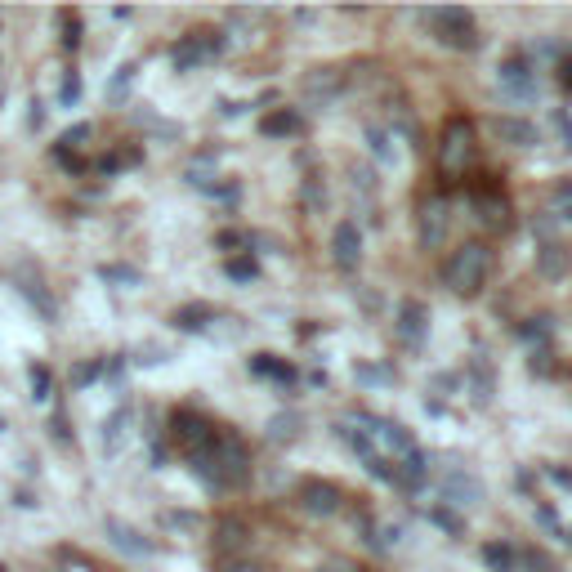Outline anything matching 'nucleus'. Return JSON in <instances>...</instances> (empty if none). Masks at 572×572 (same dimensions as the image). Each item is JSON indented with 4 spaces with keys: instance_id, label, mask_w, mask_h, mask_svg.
I'll return each mask as SVG.
<instances>
[{
    "instance_id": "obj_30",
    "label": "nucleus",
    "mask_w": 572,
    "mask_h": 572,
    "mask_svg": "<svg viewBox=\"0 0 572 572\" xmlns=\"http://www.w3.org/2000/svg\"><path fill=\"white\" fill-rule=\"evenodd\" d=\"M367 143H371V152H376L380 161H394V148H389V135H385V130L371 126V130H367Z\"/></svg>"
},
{
    "instance_id": "obj_16",
    "label": "nucleus",
    "mask_w": 572,
    "mask_h": 572,
    "mask_svg": "<svg viewBox=\"0 0 572 572\" xmlns=\"http://www.w3.org/2000/svg\"><path fill=\"white\" fill-rule=\"evenodd\" d=\"M170 425H175L179 443H188V447H193V452H197V447H202V443H206V438H211V434H215V429H211V425H206V421H202V416H193V412H175V416H170Z\"/></svg>"
},
{
    "instance_id": "obj_1",
    "label": "nucleus",
    "mask_w": 572,
    "mask_h": 572,
    "mask_svg": "<svg viewBox=\"0 0 572 572\" xmlns=\"http://www.w3.org/2000/svg\"><path fill=\"white\" fill-rule=\"evenodd\" d=\"M193 474H202L211 488H242V483L251 479V456H246L242 438L211 434L193 452Z\"/></svg>"
},
{
    "instance_id": "obj_40",
    "label": "nucleus",
    "mask_w": 572,
    "mask_h": 572,
    "mask_svg": "<svg viewBox=\"0 0 572 572\" xmlns=\"http://www.w3.org/2000/svg\"><path fill=\"white\" fill-rule=\"evenodd\" d=\"M0 99H5V94H0Z\"/></svg>"
},
{
    "instance_id": "obj_27",
    "label": "nucleus",
    "mask_w": 572,
    "mask_h": 572,
    "mask_svg": "<svg viewBox=\"0 0 572 572\" xmlns=\"http://www.w3.org/2000/svg\"><path fill=\"white\" fill-rule=\"evenodd\" d=\"M63 50H76V41H81V18L72 14V9H63Z\"/></svg>"
},
{
    "instance_id": "obj_24",
    "label": "nucleus",
    "mask_w": 572,
    "mask_h": 572,
    "mask_svg": "<svg viewBox=\"0 0 572 572\" xmlns=\"http://www.w3.org/2000/svg\"><path fill=\"white\" fill-rule=\"evenodd\" d=\"M514 564H519V568H528V572H559L555 568V559H546V555H541V550H514Z\"/></svg>"
},
{
    "instance_id": "obj_34",
    "label": "nucleus",
    "mask_w": 572,
    "mask_h": 572,
    "mask_svg": "<svg viewBox=\"0 0 572 572\" xmlns=\"http://www.w3.org/2000/svg\"><path fill=\"white\" fill-rule=\"evenodd\" d=\"M85 139H90V126H72L68 135H63L59 143H54V148H63V152H68V148H76V143H85Z\"/></svg>"
},
{
    "instance_id": "obj_39",
    "label": "nucleus",
    "mask_w": 572,
    "mask_h": 572,
    "mask_svg": "<svg viewBox=\"0 0 572 572\" xmlns=\"http://www.w3.org/2000/svg\"><path fill=\"white\" fill-rule=\"evenodd\" d=\"M564 85H568V90H572V63H568V68H564Z\"/></svg>"
},
{
    "instance_id": "obj_17",
    "label": "nucleus",
    "mask_w": 572,
    "mask_h": 572,
    "mask_svg": "<svg viewBox=\"0 0 572 572\" xmlns=\"http://www.w3.org/2000/svg\"><path fill=\"white\" fill-rule=\"evenodd\" d=\"M108 537L117 541L121 550H130V555H139V559H143V555H152V541H143L139 532H135V528H126V523H121V519H108Z\"/></svg>"
},
{
    "instance_id": "obj_23",
    "label": "nucleus",
    "mask_w": 572,
    "mask_h": 572,
    "mask_svg": "<svg viewBox=\"0 0 572 572\" xmlns=\"http://www.w3.org/2000/svg\"><path fill=\"white\" fill-rule=\"evenodd\" d=\"M425 470H429V461H425L421 447H416V452H407V456H403V474H398V479L412 483V488H416V483L425 479Z\"/></svg>"
},
{
    "instance_id": "obj_32",
    "label": "nucleus",
    "mask_w": 572,
    "mask_h": 572,
    "mask_svg": "<svg viewBox=\"0 0 572 572\" xmlns=\"http://www.w3.org/2000/svg\"><path fill=\"white\" fill-rule=\"evenodd\" d=\"M32 398H41V403L50 398V371L45 367H32Z\"/></svg>"
},
{
    "instance_id": "obj_15",
    "label": "nucleus",
    "mask_w": 572,
    "mask_h": 572,
    "mask_svg": "<svg viewBox=\"0 0 572 572\" xmlns=\"http://www.w3.org/2000/svg\"><path fill=\"white\" fill-rule=\"evenodd\" d=\"M537 269H541V278H568V269H572L568 246L541 242V246H537Z\"/></svg>"
},
{
    "instance_id": "obj_22",
    "label": "nucleus",
    "mask_w": 572,
    "mask_h": 572,
    "mask_svg": "<svg viewBox=\"0 0 572 572\" xmlns=\"http://www.w3.org/2000/svg\"><path fill=\"white\" fill-rule=\"evenodd\" d=\"M300 130V112H273V117H264V135L269 139H278V135H295Z\"/></svg>"
},
{
    "instance_id": "obj_19",
    "label": "nucleus",
    "mask_w": 572,
    "mask_h": 572,
    "mask_svg": "<svg viewBox=\"0 0 572 572\" xmlns=\"http://www.w3.org/2000/svg\"><path fill=\"white\" fill-rule=\"evenodd\" d=\"M251 371H255V376H273V380H282V385H291V380H295V371L286 367V362H278L273 354H255V358H251Z\"/></svg>"
},
{
    "instance_id": "obj_20",
    "label": "nucleus",
    "mask_w": 572,
    "mask_h": 572,
    "mask_svg": "<svg viewBox=\"0 0 572 572\" xmlns=\"http://www.w3.org/2000/svg\"><path fill=\"white\" fill-rule=\"evenodd\" d=\"M300 412H278V416H273V421H269V438H273V443H291V438L295 434H300Z\"/></svg>"
},
{
    "instance_id": "obj_14",
    "label": "nucleus",
    "mask_w": 572,
    "mask_h": 572,
    "mask_svg": "<svg viewBox=\"0 0 572 572\" xmlns=\"http://www.w3.org/2000/svg\"><path fill=\"white\" fill-rule=\"evenodd\" d=\"M398 336L407 340V345H425L429 336V309L421 300H407L403 309H398Z\"/></svg>"
},
{
    "instance_id": "obj_41",
    "label": "nucleus",
    "mask_w": 572,
    "mask_h": 572,
    "mask_svg": "<svg viewBox=\"0 0 572 572\" xmlns=\"http://www.w3.org/2000/svg\"><path fill=\"white\" fill-rule=\"evenodd\" d=\"M0 572H5V568H0Z\"/></svg>"
},
{
    "instance_id": "obj_29",
    "label": "nucleus",
    "mask_w": 572,
    "mask_h": 572,
    "mask_svg": "<svg viewBox=\"0 0 572 572\" xmlns=\"http://www.w3.org/2000/svg\"><path fill=\"white\" fill-rule=\"evenodd\" d=\"M434 523H438V528H443V532H452V537H461V532H465L461 514H452V510H447V505H438V510H434Z\"/></svg>"
},
{
    "instance_id": "obj_11",
    "label": "nucleus",
    "mask_w": 572,
    "mask_h": 572,
    "mask_svg": "<svg viewBox=\"0 0 572 572\" xmlns=\"http://www.w3.org/2000/svg\"><path fill=\"white\" fill-rule=\"evenodd\" d=\"M488 130L505 143V148H537V139H541V130L532 126L528 117H492Z\"/></svg>"
},
{
    "instance_id": "obj_9",
    "label": "nucleus",
    "mask_w": 572,
    "mask_h": 572,
    "mask_svg": "<svg viewBox=\"0 0 572 572\" xmlns=\"http://www.w3.org/2000/svg\"><path fill=\"white\" fill-rule=\"evenodd\" d=\"M295 497H300L304 514H318V519H331V514H340V505H345V492L327 479H304Z\"/></svg>"
},
{
    "instance_id": "obj_18",
    "label": "nucleus",
    "mask_w": 572,
    "mask_h": 572,
    "mask_svg": "<svg viewBox=\"0 0 572 572\" xmlns=\"http://www.w3.org/2000/svg\"><path fill=\"white\" fill-rule=\"evenodd\" d=\"M130 421H135L130 407H121V412L108 416V425H103V447H108V452H121V434H130Z\"/></svg>"
},
{
    "instance_id": "obj_36",
    "label": "nucleus",
    "mask_w": 572,
    "mask_h": 572,
    "mask_svg": "<svg viewBox=\"0 0 572 572\" xmlns=\"http://www.w3.org/2000/svg\"><path fill=\"white\" fill-rule=\"evenodd\" d=\"M219 572H264L260 564H251V559H233V564H224Z\"/></svg>"
},
{
    "instance_id": "obj_25",
    "label": "nucleus",
    "mask_w": 572,
    "mask_h": 572,
    "mask_svg": "<svg viewBox=\"0 0 572 572\" xmlns=\"http://www.w3.org/2000/svg\"><path fill=\"white\" fill-rule=\"evenodd\" d=\"M550 211L564 219V224H572V184H555V193H550Z\"/></svg>"
},
{
    "instance_id": "obj_4",
    "label": "nucleus",
    "mask_w": 572,
    "mask_h": 572,
    "mask_svg": "<svg viewBox=\"0 0 572 572\" xmlns=\"http://www.w3.org/2000/svg\"><path fill=\"white\" fill-rule=\"evenodd\" d=\"M429 23H434V32H438V41L443 45H452V50H474L479 45V32H474V18H470V9H461V5H447V9H434V14H425Z\"/></svg>"
},
{
    "instance_id": "obj_38",
    "label": "nucleus",
    "mask_w": 572,
    "mask_h": 572,
    "mask_svg": "<svg viewBox=\"0 0 572 572\" xmlns=\"http://www.w3.org/2000/svg\"><path fill=\"white\" fill-rule=\"evenodd\" d=\"M63 103H76V76H68V81H63Z\"/></svg>"
},
{
    "instance_id": "obj_5",
    "label": "nucleus",
    "mask_w": 572,
    "mask_h": 572,
    "mask_svg": "<svg viewBox=\"0 0 572 572\" xmlns=\"http://www.w3.org/2000/svg\"><path fill=\"white\" fill-rule=\"evenodd\" d=\"M497 85H501L505 103H514V108H528L537 99V72H532L528 59H505L497 72Z\"/></svg>"
},
{
    "instance_id": "obj_37",
    "label": "nucleus",
    "mask_w": 572,
    "mask_h": 572,
    "mask_svg": "<svg viewBox=\"0 0 572 572\" xmlns=\"http://www.w3.org/2000/svg\"><path fill=\"white\" fill-rule=\"evenodd\" d=\"M94 376H99V362H90V367H76V385H85V380H94Z\"/></svg>"
},
{
    "instance_id": "obj_12",
    "label": "nucleus",
    "mask_w": 572,
    "mask_h": 572,
    "mask_svg": "<svg viewBox=\"0 0 572 572\" xmlns=\"http://www.w3.org/2000/svg\"><path fill=\"white\" fill-rule=\"evenodd\" d=\"M340 90H345V72L336 68H318L304 76V103H313V108H327Z\"/></svg>"
},
{
    "instance_id": "obj_10",
    "label": "nucleus",
    "mask_w": 572,
    "mask_h": 572,
    "mask_svg": "<svg viewBox=\"0 0 572 572\" xmlns=\"http://www.w3.org/2000/svg\"><path fill=\"white\" fill-rule=\"evenodd\" d=\"M331 260H336L345 273H354L362 264V233H358L354 219H340L336 224V233H331Z\"/></svg>"
},
{
    "instance_id": "obj_21",
    "label": "nucleus",
    "mask_w": 572,
    "mask_h": 572,
    "mask_svg": "<svg viewBox=\"0 0 572 572\" xmlns=\"http://www.w3.org/2000/svg\"><path fill=\"white\" fill-rule=\"evenodd\" d=\"M483 564H488L492 572H514V568H519V564H514V550L501 546V541H488V546H483Z\"/></svg>"
},
{
    "instance_id": "obj_35",
    "label": "nucleus",
    "mask_w": 572,
    "mask_h": 572,
    "mask_svg": "<svg viewBox=\"0 0 572 572\" xmlns=\"http://www.w3.org/2000/svg\"><path fill=\"white\" fill-rule=\"evenodd\" d=\"M555 126L564 130V148L572 152V117H568V112H555Z\"/></svg>"
},
{
    "instance_id": "obj_3",
    "label": "nucleus",
    "mask_w": 572,
    "mask_h": 572,
    "mask_svg": "<svg viewBox=\"0 0 572 572\" xmlns=\"http://www.w3.org/2000/svg\"><path fill=\"white\" fill-rule=\"evenodd\" d=\"M474 152H479V126L470 117H452L443 126V139H438V166H443V175H465L474 166Z\"/></svg>"
},
{
    "instance_id": "obj_6",
    "label": "nucleus",
    "mask_w": 572,
    "mask_h": 572,
    "mask_svg": "<svg viewBox=\"0 0 572 572\" xmlns=\"http://www.w3.org/2000/svg\"><path fill=\"white\" fill-rule=\"evenodd\" d=\"M367 438H371V447H376V456H385V461H403L407 452H416L412 434H407L398 421H385V416H371Z\"/></svg>"
},
{
    "instance_id": "obj_28",
    "label": "nucleus",
    "mask_w": 572,
    "mask_h": 572,
    "mask_svg": "<svg viewBox=\"0 0 572 572\" xmlns=\"http://www.w3.org/2000/svg\"><path fill=\"white\" fill-rule=\"evenodd\" d=\"M135 63H126V68H117V76H112V85H108V99L117 103L121 99V90H130V81H135Z\"/></svg>"
},
{
    "instance_id": "obj_7",
    "label": "nucleus",
    "mask_w": 572,
    "mask_h": 572,
    "mask_svg": "<svg viewBox=\"0 0 572 572\" xmlns=\"http://www.w3.org/2000/svg\"><path fill=\"white\" fill-rule=\"evenodd\" d=\"M447 233H452V202L443 193L425 197L421 202V246L425 251H438L447 246Z\"/></svg>"
},
{
    "instance_id": "obj_26",
    "label": "nucleus",
    "mask_w": 572,
    "mask_h": 572,
    "mask_svg": "<svg viewBox=\"0 0 572 572\" xmlns=\"http://www.w3.org/2000/svg\"><path fill=\"white\" fill-rule=\"evenodd\" d=\"M206 318H211V309H179L175 313V327H184V331H206Z\"/></svg>"
},
{
    "instance_id": "obj_33",
    "label": "nucleus",
    "mask_w": 572,
    "mask_h": 572,
    "mask_svg": "<svg viewBox=\"0 0 572 572\" xmlns=\"http://www.w3.org/2000/svg\"><path fill=\"white\" fill-rule=\"evenodd\" d=\"M242 541H246L242 523H224V528H219V546H242Z\"/></svg>"
},
{
    "instance_id": "obj_2",
    "label": "nucleus",
    "mask_w": 572,
    "mask_h": 572,
    "mask_svg": "<svg viewBox=\"0 0 572 572\" xmlns=\"http://www.w3.org/2000/svg\"><path fill=\"white\" fill-rule=\"evenodd\" d=\"M492 278V246L488 242H465L452 251L443 269V282L452 286L456 295H479L483 282Z\"/></svg>"
},
{
    "instance_id": "obj_31",
    "label": "nucleus",
    "mask_w": 572,
    "mask_h": 572,
    "mask_svg": "<svg viewBox=\"0 0 572 572\" xmlns=\"http://www.w3.org/2000/svg\"><path fill=\"white\" fill-rule=\"evenodd\" d=\"M224 273H228V278H237V282H251L255 278V264L251 260H228Z\"/></svg>"
},
{
    "instance_id": "obj_13",
    "label": "nucleus",
    "mask_w": 572,
    "mask_h": 572,
    "mask_svg": "<svg viewBox=\"0 0 572 572\" xmlns=\"http://www.w3.org/2000/svg\"><path fill=\"white\" fill-rule=\"evenodd\" d=\"M443 501H447V505H461V510H470V505L483 501V483L474 479V474H465V470H452V474L443 479Z\"/></svg>"
},
{
    "instance_id": "obj_8",
    "label": "nucleus",
    "mask_w": 572,
    "mask_h": 572,
    "mask_svg": "<svg viewBox=\"0 0 572 572\" xmlns=\"http://www.w3.org/2000/svg\"><path fill=\"white\" fill-rule=\"evenodd\" d=\"M474 211H479V224H488L492 233H505V228L514 224V206H510V197L501 193L497 184H483V188H474Z\"/></svg>"
}]
</instances>
